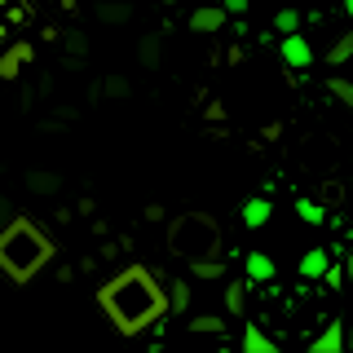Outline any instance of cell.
<instances>
[{"label": "cell", "mask_w": 353, "mask_h": 353, "mask_svg": "<svg viewBox=\"0 0 353 353\" xmlns=\"http://www.w3.org/2000/svg\"><path fill=\"white\" fill-rule=\"evenodd\" d=\"M274 279H279V265L270 261V252H261V248H252V252H243V283H265L270 287Z\"/></svg>", "instance_id": "cell-7"}, {"label": "cell", "mask_w": 353, "mask_h": 353, "mask_svg": "<svg viewBox=\"0 0 353 353\" xmlns=\"http://www.w3.org/2000/svg\"><path fill=\"white\" fill-rule=\"evenodd\" d=\"M349 58H353V31H340V36H336V40L327 44L323 62H327V66H345Z\"/></svg>", "instance_id": "cell-17"}, {"label": "cell", "mask_w": 353, "mask_h": 353, "mask_svg": "<svg viewBox=\"0 0 353 353\" xmlns=\"http://www.w3.org/2000/svg\"><path fill=\"white\" fill-rule=\"evenodd\" d=\"M221 9H225V18H243L248 14V0H225Z\"/></svg>", "instance_id": "cell-32"}, {"label": "cell", "mask_w": 353, "mask_h": 353, "mask_svg": "<svg viewBox=\"0 0 353 353\" xmlns=\"http://www.w3.org/2000/svg\"><path fill=\"white\" fill-rule=\"evenodd\" d=\"M261 137H265V141H279V137H283V124H279V119H274V124H265Z\"/></svg>", "instance_id": "cell-34"}, {"label": "cell", "mask_w": 353, "mask_h": 353, "mask_svg": "<svg viewBox=\"0 0 353 353\" xmlns=\"http://www.w3.org/2000/svg\"><path fill=\"white\" fill-rule=\"evenodd\" d=\"M168 252L190 261H212L221 256V225L208 212H181L168 221Z\"/></svg>", "instance_id": "cell-3"}, {"label": "cell", "mask_w": 353, "mask_h": 353, "mask_svg": "<svg viewBox=\"0 0 353 353\" xmlns=\"http://www.w3.org/2000/svg\"><path fill=\"white\" fill-rule=\"evenodd\" d=\"M22 190H31L36 199H58L62 194V172H53V168H27V172H22Z\"/></svg>", "instance_id": "cell-8"}, {"label": "cell", "mask_w": 353, "mask_h": 353, "mask_svg": "<svg viewBox=\"0 0 353 353\" xmlns=\"http://www.w3.org/2000/svg\"><path fill=\"white\" fill-rule=\"evenodd\" d=\"M18 106H22V110H31V106H36V88H31V84H22V93H18Z\"/></svg>", "instance_id": "cell-33"}, {"label": "cell", "mask_w": 353, "mask_h": 353, "mask_svg": "<svg viewBox=\"0 0 353 353\" xmlns=\"http://www.w3.org/2000/svg\"><path fill=\"white\" fill-rule=\"evenodd\" d=\"M190 336H225V318L221 314H194L190 323H185Z\"/></svg>", "instance_id": "cell-18"}, {"label": "cell", "mask_w": 353, "mask_h": 353, "mask_svg": "<svg viewBox=\"0 0 353 353\" xmlns=\"http://www.w3.org/2000/svg\"><path fill=\"white\" fill-rule=\"evenodd\" d=\"M225 314H234V318L248 314V283H243V279L225 283Z\"/></svg>", "instance_id": "cell-19"}, {"label": "cell", "mask_w": 353, "mask_h": 353, "mask_svg": "<svg viewBox=\"0 0 353 353\" xmlns=\"http://www.w3.org/2000/svg\"><path fill=\"white\" fill-rule=\"evenodd\" d=\"M5 40H9V27H5V22H0V53H5Z\"/></svg>", "instance_id": "cell-39"}, {"label": "cell", "mask_w": 353, "mask_h": 353, "mask_svg": "<svg viewBox=\"0 0 353 353\" xmlns=\"http://www.w3.org/2000/svg\"><path fill=\"white\" fill-rule=\"evenodd\" d=\"M163 292H168V314H190V305H194L190 279H163Z\"/></svg>", "instance_id": "cell-11"}, {"label": "cell", "mask_w": 353, "mask_h": 353, "mask_svg": "<svg viewBox=\"0 0 353 353\" xmlns=\"http://www.w3.org/2000/svg\"><path fill=\"white\" fill-rule=\"evenodd\" d=\"M345 274H349V283H353V256H349V261H345Z\"/></svg>", "instance_id": "cell-40"}, {"label": "cell", "mask_w": 353, "mask_h": 353, "mask_svg": "<svg viewBox=\"0 0 353 353\" xmlns=\"http://www.w3.org/2000/svg\"><path fill=\"white\" fill-rule=\"evenodd\" d=\"M331 270V248H309L301 256V279H314L323 283V274Z\"/></svg>", "instance_id": "cell-13"}, {"label": "cell", "mask_w": 353, "mask_h": 353, "mask_svg": "<svg viewBox=\"0 0 353 353\" xmlns=\"http://www.w3.org/2000/svg\"><path fill=\"white\" fill-rule=\"evenodd\" d=\"M14 221H18V212H14V203H9V199L0 194V230H9V225H14Z\"/></svg>", "instance_id": "cell-30"}, {"label": "cell", "mask_w": 353, "mask_h": 353, "mask_svg": "<svg viewBox=\"0 0 353 353\" xmlns=\"http://www.w3.org/2000/svg\"><path fill=\"white\" fill-rule=\"evenodd\" d=\"M31 18H36V9H31V5H9L5 9V27H27Z\"/></svg>", "instance_id": "cell-25"}, {"label": "cell", "mask_w": 353, "mask_h": 353, "mask_svg": "<svg viewBox=\"0 0 353 353\" xmlns=\"http://www.w3.org/2000/svg\"><path fill=\"white\" fill-rule=\"evenodd\" d=\"M93 18L106 22V27H119V22L132 18V5L128 0H102V5H93Z\"/></svg>", "instance_id": "cell-15"}, {"label": "cell", "mask_w": 353, "mask_h": 353, "mask_svg": "<svg viewBox=\"0 0 353 353\" xmlns=\"http://www.w3.org/2000/svg\"><path fill=\"white\" fill-rule=\"evenodd\" d=\"M97 305L119 336H141V331L159 327V318L168 314V292L150 265L132 261L97 287Z\"/></svg>", "instance_id": "cell-1"}, {"label": "cell", "mask_w": 353, "mask_h": 353, "mask_svg": "<svg viewBox=\"0 0 353 353\" xmlns=\"http://www.w3.org/2000/svg\"><path fill=\"white\" fill-rule=\"evenodd\" d=\"M163 216H168L163 203H146V208H141V221H146V225H163Z\"/></svg>", "instance_id": "cell-29"}, {"label": "cell", "mask_w": 353, "mask_h": 353, "mask_svg": "<svg viewBox=\"0 0 353 353\" xmlns=\"http://www.w3.org/2000/svg\"><path fill=\"white\" fill-rule=\"evenodd\" d=\"M31 62H36V44H31V40L5 44V53H0V84L22 80V66H31Z\"/></svg>", "instance_id": "cell-4"}, {"label": "cell", "mask_w": 353, "mask_h": 353, "mask_svg": "<svg viewBox=\"0 0 353 353\" xmlns=\"http://www.w3.org/2000/svg\"><path fill=\"white\" fill-rule=\"evenodd\" d=\"M345 283H349L345 265H340V261H331V270L323 274V287H331V292H340V287H345Z\"/></svg>", "instance_id": "cell-27"}, {"label": "cell", "mask_w": 353, "mask_h": 353, "mask_svg": "<svg viewBox=\"0 0 353 353\" xmlns=\"http://www.w3.org/2000/svg\"><path fill=\"white\" fill-rule=\"evenodd\" d=\"M40 40L44 44H62V31L58 27H40Z\"/></svg>", "instance_id": "cell-35"}, {"label": "cell", "mask_w": 353, "mask_h": 353, "mask_svg": "<svg viewBox=\"0 0 353 353\" xmlns=\"http://www.w3.org/2000/svg\"><path fill=\"white\" fill-rule=\"evenodd\" d=\"M225 119H230L225 102H216V97H212V102L203 106V124H208V128H221V124H225Z\"/></svg>", "instance_id": "cell-26"}, {"label": "cell", "mask_w": 353, "mask_h": 353, "mask_svg": "<svg viewBox=\"0 0 353 353\" xmlns=\"http://www.w3.org/2000/svg\"><path fill=\"white\" fill-rule=\"evenodd\" d=\"M345 345H349V353H353V314L345 318Z\"/></svg>", "instance_id": "cell-38"}, {"label": "cell", "mask_w": 353, "mask_h": 353, "mask_svg": "<svg viewBox=\"0 0 353 353\" xmlns=\"http://www.w3.org/2000/svg\"><path fill=\"white\" fill-rule=\"evenodd\" d=\"M53 256H58V243L31 216H18L9 230H0V274L14 287H27Z\"/></svg>", "instance_id": "cell-2"}, {"label": "cell", "mask_w": 353, "mask_h": 353, "mask_svg": "<svg viewBox=\"0 0 353 353\" xmlns=\"http://www.w3.org/2000/svg\"><path fill=\"white\" fill-rule=\"evenodd\" d=\"M327 93L336 97L345 110H353V80H345V75H331V80H327Z\"/></svg>", "instance_id": "cell-23"}, {"label": "cell", "mask_w": 353, "mask_h": 353, "mask_svg": "<svg viewBox=\"0 0 353 353\" xmlns=\"http://www.w3.org/2000/svg\"><path fill=\"white\" fill-rule=\"evenodd\" d=\"M58 283H75V270H71V265H58Z\"/></svg>", "instance_id": "cell-37"}, {"label": "cell", "mask_w": 353, "mask_h": 353, "mask_svg": "<svg viewBox=\"0 0 353 353\" xmlns=\"http://www.w3.org/2000/svg\"><path fill=\"white\" fill-rule=\"evenodd\" d=\"M239 353H279V345H274V336H265L261 323H243Z\"/></svg>", "instance_id": "cell-12"}, {"label": "cell", "mask_w": 353, "mask_h": 353, "mask_svg": "<svg viewBox=\"0 0 353 353\" xmlns=\"http://www.w3.org/2000/svg\"><path fill=\"white\" fill-rule=\"evenodd\" d=\"M128 93H132V84L124 80V75H106L102 80V97H110V102H124Z\"/></svg>", "instance_id": "cell-24"}, {"label": "cell", "mask_w": 353, "mask_h": 353, "mask_svg": "<svg viewBox=\"0 0 353 353\" xmlns=\"http://www.w3.org/2000/svg\"><path fill=\"white\" fill-rule=\"evenodd\" d=\"M296 31H305V18H301V9H279L274 14V36H296Z\"/></svg>", "instance_id": "cell-20"}, {"label": "cell", "mask_w": 353, "mask_h": 353, "mask_svg": "<svg viewBox=\"0 0 353 353\" xmlns=\"http://www.w3.org/2000/svg\"><path fill=\"white\" fill-rule=\"evenodd\" d=\"M296 216H301L305 221V225H327V208L323 203H318V199H296Z\"/></svg>", "instance_id": "cell-21"}, {"label": "cell", "mask_w": 353, "mask_h": 353, "mask_svg": "<svg viewBox=\"0 0 353 353\" xmlns=\"http://www.w3.org/2000/svg\"><path fill=\"white\" fill-rule=\"evenodd\" d=\"M75 212H80V216H88V221H93V212H97V203H93V199H80V208H75Z\"/></svg>", "instance_id": "cell-36"}, {"label": "cell", "mask_w": 353, "mask_h": 353, "mask_svg": "<svg viewBox=\"0 0 353 353\" xmlns=\"http://www.w3.org/2000/svg\"><path fill=\"white\" fill-rule=\"evenodd\" d=\"M305 353H349V345H345V318H327V323L318 327V336L305 340Z\"/></svg>", "instance_id": "cell-5"}, {"label": "cell", "mask_w": 353, "mask_h": 353, "mask_svg": "<svg viewBox=\"0 0 353 353\" xmlns=\"http://www.w3.org/2000/svg\"><path fill=\"white\" fill-rule=\"evenodd\" d=\"M221 58H225V62H230V66H239V62H243V58H248V49H243V44H239V40H234V44H230V49H225V53H221Z\"/></svg>", "instance_id": "cell-31"}, {"label": "cell", "mask_w": 353, "mask_h": 353, "mask_svg": "<svg viewBox=\"0 0 353 353\" xmlns=\"http://www.w3.org/2000/svg\"><path fill=\"white\" fill-rule=\"evenodd\" d=\"M225 256H212V261H190V279L194 283H221L225 279Z\"/></svg>", "instance_id": "cell-16"}, {"label": "cell", "mask_w": 353, "mask_h": 353, "mask_svg": "<svg viewBox=\"0 0 353 353\" xmlns=\"http://www.w3.org/2000/svg\"><path fill=\"white\" fill-rule=\"evenodd\" d=\"M137 62L150 66V71L163 62V31H146V36L137 40Z\"/></svg>", "instance_id": "cell-14"}, {"label": "cell", "mask_w": 353, "mask_h": 353, "mask_svg": "<svg viewBox=\"0 0 353 353\" xmlns=\"http://www.w3.org/2000/svg\"><path fill=\"white\" fill-rule=\"evenodd\" d=\"M279 62L287 71H305L309 62H314V44H309L305 31H296V36H283L279 40Z\"/></svg>", "instance_id": "cell-6"}, {"label": "cell", "mask_w": 353, "mask_h": 353, "mask_svg": "<svg viewBox=\"0 0 353 353\" xmlns=\"http://www.w3.org/2000/svg\"><path fill=\"white\" fill-rule=\"evenodd\" d=\"M243 225L248 230H265L270 225V216H274V199L270 194H252V199H243Z\"/></svg>", "instance_id": "cell-10"}, {"label": "cell", "mask_w": 353, "mask_h": 353, "mask_svg": "<svg viewBox=\"0 0 353 353\" xmlns=\"http://www.w3.org/2000/svg\"><path fill=\"white\" fill-rule=\"evenodd\" d=\"M318 203H345V185H340V181H323V199H318Z\"/></svg>", "instance_id": "cell-28"}, {"label": "cell", "mask_w": 353, "mask_h": 353, "mask_svg": "<svg viewBox=\"0 0 353 353\" xmlns=\"http://www.w3.org/2000/svg\"><path fill=\"white\" fill-rule=\"evenodd\" d=\"M225 9L221 5H199L194 14H190V31L194 36H221V31H225Z\"/></svg>", "instance_id": "cell-9"}, {"label": "cell", "mask_w": 353, "mask_h": 353, "mask_svg": "<svg viewBox=\"0 0 353 353\" xmlns=\"http://www.w3.org/2000/svg\"><path fill=\"white\" fill-rule=\"evenodd\" d=\"M62 49H66V62H80L88 53V36L84 31H62Z\"/></svg>", "instance_id": "cell-22"}]
</instances>
